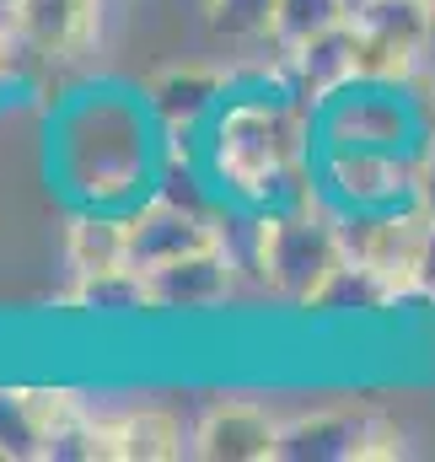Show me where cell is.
<instances>
[{"label":"cell","instance_id":"obj_1","mask_svg":"<svg viewBox=\"0 0 435 462\" xmlns=\"http://www.w3.org/2000/svg\"><path fill=\"white\" fill-rule=\"evenodd\" d=\"M296 140L301 118L285 103H231L216 118V178L220 194H231L247 210H269V189L291 178L296 167Z\"/></svg>","mask_w":435,"mask_h":462},{"label":"cell","instance_id":"obj_2","mask_svg":"<svg viewBox=\"0 0 435 462\" xmlns=\"http://www.w3.org/2000/svg\"><path fill=\"white\" fill-rule=\"evenodd\" d=\"M344 263V231L338 216L291 205V210H264V242H258V280L296 307H312L328 274Z\"/></svg>","mask_w":435,"mask_h":462},{"label":"cell","instance_id":"obj_3","mask_svg":"<svg viewBox=\"0 0 435 462\" xmlns=\"http://www.w3.org/2000/svg\"><path fill=\"white\" fill-rule=\"evenodd\" d=\"M349 27L360 32V81L403 87L435 38L430 0H349Z\"/></svg>","mask_w":435,"mask_h":462},{"label":"cell","instance_id":"obj_4","mask_svg":"<svg viewBox=\"0 0 435 462\" xmlns=\"http://www.w3.org/2000/svg\"><path fill=\"white\" fill-rule=\"evenodd\" d=\"M371 457H403V436L387 420L349 414V409H323V414L280 425V447H274V462H371Z\"/></svg>","mask_w":435,"mask_h":462},{"label":"cell","instance_id":"obj_5","mask_svg":"<svg viewBox=\"0 0 435 462\" xmlns=\"http://www.w3.org/2000/svg\"><path fill=\"white\" fill-rule=\"evenodd\" d=\"M328 189L344 210H387V205H414L420 178L393 145H333L328 156Z\"/></svg>","mask_w":435,"mask_h":462},{"label":"cell","instance_id":"obj_6","mask_svg":"<svg viewBox=\"0 0 435 462\" xmlns=\"http://www.w3.org/2000/svg\"><path fill=\"white\" fill-rule=\"evenodd\" d=\"M216 242H220V226L210 216H194V210H183L172 199H151V205H140L129 216V263L140 274H151V269H162L172 258H189L199 247H216Z\"/></svg>","mask_w":435,"mask_h":462},{"label":"cell","instance_id":"obj_7","mask_svg":"<svg viewBox=\"0 0 435 462\" xmlns=\"http://www.w3.org/2000/svg\"><path fill=\"white\" fill-rule=\"evenodd\" d=\"M103 0H5V22L27 54L70 60L92 43Z\"/></svg>","mask_w":435,"mask_h":462},{"label":"cell","instance_id":"obj_8","mask_svg":"<svg viewBox=\"0 0 435 462\" xmlns=\"http://www.w3.org/2000/svg\"><path fill=\"white\" fill-rule=\"evenodd\" d=\"M189 441H194L189 452L205 462H274L280 425L258 403H216L189 430Z\"/></svg>","mask_w":435,"mask_h":462},{"label":"cell","instance_id":"obj_9","mask_svg":"<svg viewBox=\"0 0 435 462\" xmlns=\"http://www.w3.org/2000/svg\"><path fill=\"white\" fill-rule=\"evenodd\" d=\"M151 280V301L156 312H210L231 296V280H236V263L226 247H199L189 258H172L162 269L145 274Z\"/></svg>","mask_w":435,"mask_h":462},{"label":"cell","instance_id":"obj_10","mask_svg":"<svg viewBox=\"0 0 435 462\" xmlns=\"http://www.w3.org/2000/svg\"><path fill=\"white\" fill-rule=\"evenodd\" d=\"M291 70H296V81H301L296 92H301L312 108H323L328 97L360 87V32H355L349 22L328 27V32H318L312 43H301V49L291 54Z\"/></svg>","mask_w":435,"mask_h":462},{"label":"cell","instance_id":"obj_11","mask_svg":"<svg viewBox=\"0 0 435 462\" xmlns=\"http://www.w3.org/2000/svg\"><path fill=\"white\" fill-rule=\"evenodd\" d=\"M328 129L338 145H393L403 140V108L387 92H371V81H360V92H338L328 97Z\"/></svg>","mask_w":435,"mask_h":462},{"label":"cell","instance_id":"obj_12","mask_svg":"<svg viewBox=\"0 0 435 462\" xmlns=\"http://www.w3.org/2000/svg\"><path fill=\"white\" fill-rule=\"evenodd\" d=\"M220 92H226V81H220L216 70H205V65H178V70H162L145 97H151V114L162 118V124L194 129V124H205V118L220 108Z\"/></svg>","mask_w":435,"mask_h":462},{"label":"cell","instance_id":"obj_13","mask_svg":"<svg viewBox=\"0 0 435 462\" xmlns=\"http://www.w3.org/2000/svg\"><path fill=\"white\" fill-rule=\"evenodd\" d=\"M108 452L113 462H167L183 457V430L167 409H124L118 420H108Z\"/></svg>","mask_w":435,"mask_h":462},{"label":"cell","instance_id":"obj_14","mask_svg":"<svg viewBox=\"0 0 435 462\" xmlns=\"http://www.w3.org/2000/svg\"><path fill=\"white\" fill-rule=\"evenodd\" d=\"M65 258L81 274H103V269H124L129 263V216H113V210H87L70 221L65 236Z\"/></svg>","mask_w":435,"mask_h":462},{"label":"cell","instance_id":"obj_15","mask_svg":"<svg viewBox=\"0 0 435 462\" xmlns=\"http://www.w3.org/2000/svg\"><path fill=\"white\" fill-rule=\"evenodd\" d=\"M70 301H76L81 312H97V318L156 312V301H151V280H145L134 263H124V269H103V274H81L76 291H70Z\"/></svg>","mask_w":435,"mask_h":462},{"label":"cell","instance_id":"obj_16","mask_svg":"<svg viewBox=\"0 0 435 462\" xmlns=\"http://www.w3.org/2000/svg\"><path fill=\"white\" fill-rule=\"evenodd\" d=\"M0 457L38 462L43 457V409L32 387H0Z\"/></svg>","mask_w":435,"mask_h":462},{"label":"cell","instance_id":"obj_17","mask_svg":"<svg viewBox=\"0 0 435 462\" xmlns=\"http://www.w3.org/2000/svg\"><path fill=\"white\" fill-rule=\"evenodd\" d=\"M338 22H349V0H280L269 38H274L285 54H296L301 43H312L318 32L338 27Z\"/></svg>","mask_w":435,"mask_h":462},{"label":"cell","instance_id":"obj_18","mask_svg":"<svg viewBox=\"0 0 435 462\" xmlns=\"http://www.w3.org/2000/svg\"><path fill=\"white\" fill-rule=\"evenodd\" d=\"M274 5L280 0H205V22L216 38L247 43V38L274 32Z\"/></svg>","mask_w":435,"mask_h":462},{"label":"cell","instance_id":"obj_19","mask_svg":"<svg viewBox=\"0 0 435 462\" xmlns=\"http://www.w3.org/2000/svg\"><path fill=\"white\" fill-rule=\"evenodd\" d=\"M414 285L435 296V210H430V231H425V247H420V269H414Z\"/></svg>","mask_w":435,"mask_h":462},{"label":"cell","instance_id":"obj_20","mask_svg":"<svg viewBox=\"0 0 435 462\" xmlns=\"http://www.w3.org/2000/svg\"><path fill=\"white\" fill-rule=\"evenodd\" d=\"M16 54H27V49H22V38L11 32V22H0V76L16 70Z\"/></svg>","mask_w":435,"mask_h":462},{"label":"cell","instance_id":"obj_21","mask_svg":"<svg viewBox=\"0 0 435 462\" xmlns=\"http://www.w3.org/2000/svg\"><path fill=\"white\" fill-rule=\"evenodd\" d=\"M0 462H5V457H0Z\"/></svg>","mask_w":435,"mask_h":462},{"label":"cell","instance_id":"obj_22","mask_svg":"<svg viewBox=\"0 0 435 462\" xmlns=\"http://www.w3.org/2000/svg\"><path fill=\"white\" fill-rule=\"evenodd\" d=\"M430 5H435V0H430Z\"/></svg>","mask_w":435,"mask_h":462}]
</instances>
